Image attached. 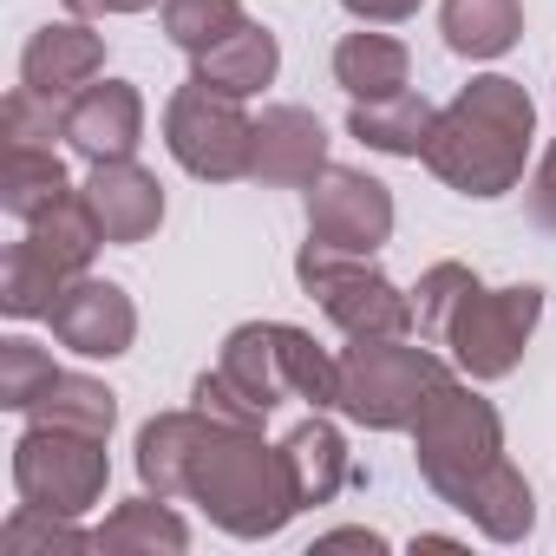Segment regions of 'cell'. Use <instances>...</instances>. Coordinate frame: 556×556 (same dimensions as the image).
<instances>
[{
  "instance_id": "cell-27",
  "label": "cell",
  "mask_w": 556,
  "mask_h": 556,
  "mask_svg": "<svg viewBox=\"0 0 556 556\" xmlns=\"http://www.w3.org/2000/svg\"><path fill=\"white\" fill-rule=\"evenodd\" d=\"M0 549H8V556H53V549L79 556V549H99V543H92V530H79V517L21 504L8 523H0Z\"/></svg>"
},
{
  "instance_id": "cell-10",
  "label": "cell",
  "mask_w": 556,
  "mask_h": 556,
  "mask_svg": "<svg viewBox=\"0 0 556 556\" xmlns=\"http://www.w3.org/2000/svg\"><path fill=\"white\" fill-rule=\"evenodd\" d=\"M308 236L328 242V249H348V255L387 249L393 242V190L367 170L328 164L308 184Z\"/></svg>"
},
{
  "instance_id": "cell-6",
  "label": "cell",
  "mask_w": 556,
  "mask_h": 556,
  "mask_svg": "<svg viewBox=\"0 0 556 556\" xmlns=\"http://www.w3.org/2000/svg\"><path fill=\"white\" fill-rule=\"evenodd\" d=\"M445 361L432 348H419L413 334H374V341H348L341 354V406L354 426L367 432H413V419L426 413V400L445 387Z\"/></svg>"
},
{
  "instance_id": "cell-11",
  "label": "cell",
  "mask_w": 556,
  "mask_h": 556,
  "mask_svg": "<svg viewBox=\"0 0 556 556\" xmlns=\"http://www.w3.org/2000/svg\"><path fill=\"white\" fill-rule=\"evenodd\" d=\"M53 341L73 348L79 361H118L138 341V308L118 282H99V275H79V282L53 302Z\"/></svg>"
},
{
  "instance_id": "cell-14",
  "label": "cell",
  "mask_w": 556,
  "mask_h": 556,
  "mask_svg": "<svg viewBox=\"0 0 556 556\" xmlns=\"http://www.w3.org/2000/svg\"><path fill=\"white\" fill-rule=\"evenodd\" d=\"M79 190H86V203H92V216L105 229V249H131V242L157 236V223H164V184L138 157L92 164V177Z\"/></svg>"
},
{
  "instance_id": "cell-29",
  "label": "cell",
  "mask_w": 556,
  "mask_h": 556,
  "mask_svg": "<svg viewBox=\"0 0 556 556\" xmlns=\"http://www.w3.org/2000/svg\"><path fill=\"white\" fill-rule=\"evenodd\" d=\"M53 374H60L53 354L34 348L27 334H8V341H0V406H8V413H27Z\"/></svg>"
},
{
  "instance_id": "cell-1",
  "label": "cell",
  "mask_w": 556,
  "mask_h": 556,
  "mask_svg": "<svg viewBox=\"0 0 556 556\" xmlns=\"http://www.w3.org/2000/svg\"><path fill=\"white\" fill-rule=\"evenodd\" d=\"M530 138H536V105L517 79L504 73H478L471 86H458L452 105H439L432 131H426V151L419 164L458 190V197H504L523 184V164H530Z\"/></svg>"
},
{
  "instance_id": "cell-20",
  "label": "cell",
  "mask_w": 556,
  "mask_h": 556,
  "mask_svg": "<svg viewBox=\"0 0 556 556\" xmlns=\"http://www.w3.org/2000/svg\"><path fill=\"white\" fill-rule=\"evenodd\" d=\"M439 34L458 60H504L523 40V0H439Z\"/></svg>"
},
{
  "instance_id": "cell-21",
  "label": "cell",
  "mask_w": 556,
  "mask_h": 556,
  "mask_svg": "<svg viewBox=\"0 0 556 556\" xmlns=\"http://www.w3.org/2000/svg\"><path fill=\"white\" fill-rule=\"evenodd\" d=\"M92 543L99 549H112V556H184L190 549V523L170 510V497H157V491H144V497H131V504H112V517L92 530Z\"/></svg>"
},
{
  "instance_id": "cell-23",
  "label": "cell",
  "mask_w": 556,
  "mask_h": 556,
  "mask_svg": "<svg viewBox=\"0 0 556 556\" xmlns=\"http://www.w3.org/2000/svg\"><path fill=\"white\" fill-rule=\"evenodd\" d=\"M79 184L66 177L53 144H8V177H0V210L14 223H40L47 210H60Z\"/></svg>"
},
{
  "instance_id": "cell-4",
  "label": "cell",
  "mask_w": 556,
  "mask_h": 556,
  "mask_svg": "<svg viewBox=\"0 0 556 556\" xmlns=\"http://www.w3.org/2000/svg\"><path fill=\"white\" fill-rule=\"evenodd\" d=\"M236 393L268 419L275 406L289 400H308L315 413L341 406V354L315 348L308 328H289V321H242L229 341H223V361H216Z\"/></svg>"
},
{
  "instance_id": "cell-15",
  "label": "cell",
  "mask_w": 556,
  "mask_h": 556,
  "mask_svg": "<svg viewBox=\"0 0 556 556\" xmlns=\"http://www.w3.org/2000/svg\"><path fill=\"white\" fill-rule=\"evenodd\" d=\"M99 73H105V34H92V21H79V14L40 27L21 53V86L40 99H60V105L73 92H86Z\"/></svg>"
},
{
  "instance_id": "cell-16",
  "label": "cell",
  "mask_w": 556,
  "mask_h": 556,
  "mask_svg": "<svg viewBox=\"0 0 556 556\" xmlns=\"http://www.w3.org/2000/svg\"><path fill=\"white\" fill-rule=\"evenodd\" d=\"M73 282H79V268H73L40 229H27V236L8 249V268H0V315H8V321H47L53 302H60Z\"/></svg>"
},
{
  "instance_id": "cell-5",
  "label": "cell",
  "mask_w": 556,
  "mask_h": 556,
  "mask_svg": "<svg viewBox=\"0 0 556 556\" xmlns=\"http://www.w3.org/2000/svg\"><path fill=\"white\" fill-rule=\"evenodd\" d=\"M413 458H419V478L452 504L465 510L471 491L504 465V419L484 393H471V380H445L426 413L413 419Z\"/></svg>"
},
{
  "instance_id": "cell-33",
  "label": "cell",
  "mask_w": 556,
  "mask_h": 556,
  "mask_svg": "<svg viewBox=\"0 0 556 556\" xmlns=\"http://www.w3.org/2000/svg\"><path fill=\"white\" fill-rule=\"evenodd\" d=\"M341 8L361 21V27H400L419 14V0H341Z\"/></svg>"
},
{
  "instance_id": "cell-34",
  "label": "cell",
  "mask_w": 556,
  "mask_h": 556,
  "mask_svg": "<svg viewBox=\"0 0 556 556\" xmlns=\"http://www.w3.org/2000/svg\"><path fill=\"white\" fill-rule=\"evenodd\" d=\"M315 549H387V536H380V530H361V523H348V530H328Z\"/></svg>"
},
{
  "instance_id": "cell-36",
  "label": "cell",
  "mask_w": 556,
  "mask_h": 556,
  "mask_svg": "<svg viewBox=\"0 0 556 556\" xmlns=\"http://www.w3.org/2000/svg\"><path fill=\"white\" fill-rule=\"evenodd\" d=\"M413 549H458V536H432L426 530V536H413Z\"/></svg>"
},
{
  "instance_id": "cell-28",
  "label": "cell",
  "mask_w": 556,
  "mask_h": 556,
  "mask_svg": "<svg viewBox=\"0 0 556 556\" xmlns=\"http://www.w3.org/2000/svg\"><path fill=\"white\" fill-rule=\"evenodd\" d=\"M242 21H249L242 0H164V34H170V47H184L190 60L210 53L216 40H229Z\"/></svg>"
},
{
  "instance_id": "cell-9",
  "label": "cell",
  "mask_w": 556,
  "mask_h": 556,
  "mask_svg": "<svg viewBox=\"0 0 556 556\" xmlns=\"http://www.w3.org/2000/svg\"><path fill=\"white\" fill-rule=\"evenodd\" d=\"M164 144L197 184H236L255 164V118L242 112V99L190 79L164 105Z\"/></svg>"
},
{
  "instance_id": "cell-26",
  "label": "cell",
  "mask_w": 556,
  "mask_h": 556,
  "mask_svg": "<svg viewBox=\"0 0 556 556\" xmlns=\"http://www.w3.org/2000/svg\"><path fill=\"white\" fill-rule=\"evenodd\" d=\"M465 517H471L491 543H523V536L536 530V497H530V478L504 458V465H497V471L471 491Z\"/></svg>"
},
{
  "instance_id": "cell-22",
  "label": "cell",
  "mask_w": 556,
  "mask_h": 556,
  "mask_svg": "<svg viewBox=\"0 0 556 556\" xmlns=\"http://www.w3.org/2000/svg\"><path fill=\"white\" fill-rule=\"evenodd\" d=\"M406 79H413V53L393 40V34H348L341 47H334V86L361 105V99H393V92H406Z\"/></svg>"
},
{
  "instance_id": "cell-18",
  "label": "cell",
  "mask_w": 556,
  "mask_h": 556,
  "mask_svg": "<svg viewBox=\"0 0 556 556\" xmlns=\"http://www.w3.org/2000/svg\"><path fill=\"white\" fill-rule=\"evenodd\" d=\"M282 458H289V478H295V497H302V510H315V504H334V497H341V484L354 478L348 439H341V426H328L321 413H315V419H302V426L282 439Z\"/></svg>"
},
{
  "instance_id": "cell-12",
  "label": "cell",
  "mask_w": 556,
  "mask_h": 556,
  "mask_svg": "<svg viewBox=\"0 0 556 556\" xmlns=\"http://www.w3.org/2000/svg\"><path fill=\"white\" fill-rule=\"evenodd\" d=\"M66 144L86 164H118L138 157L144 144V99L131 79H92L86 92L66 99Z\"/></svg>"
},
{
  "instance_id": "cell-7",
  "label": "cell",
  "mask_w": 556,
  "mask_h": 556,
  "mask_svg": "<svg viewBox=\"0 0 556 556\" xmlns=\"http://www.w3.org/2000/svg\"><path fill=\"white\" fill-rule=\"evenodd\" d=\"M295 282L315 295V308L348 334V341H374V334H413L419 315H413V295L400 282L367 262V255H348V249H328V242H302L295 255Z\"/></svg>"
},
{
  "instance_id": "cell-35",
  "label": "cell",
  "mask_w": 556,
  "mask_h": 556,
  "mask_svg": "<svg viewBox=\"0 0 556 556\" xmlns=\"http://www.w3.org/2000/svg\"><path fill=\"white\" fill-rule=\"evenodd\" d=\"M66 8L79 21H99V14H144V8H157V0H66Z\"/></svg>"
},
{
  "instance_id": "cell-30",
  "label": "cell",
  "mask_w": 556,
  "mask_h": 556,
  "mask_svg": "<svg viewBox=\"0 0 556 556\" xmlns=\"http://www.w3.org/2000/svg\"><path fill=\"white\" fill-rule=\"evenodd\" d=\"M0 131H8V144H53V138H66V105L14 86L8 105H0Z\"/></svg>"
},
{
  "instance_id": "cell-2",
  "label": "cell",
  "mask_w": 556,
  "mask_h": 556,
  "mask_svg": "<svg viewBox=\"0 0 556 556\" xmlns=\"http://www.w3.org/2000/svg\"><path fill=\"white\" fill-rule=\"evenodd\" d=\"M419 334L452 354L465 380H504L517 374L536 321H543V289H484L465 262H432L413 289Z\"/></svg>"
},
{
  "instance_id": "cell-17",
  "label": "cell",
  "mask_w": 556,
  "mask_h": 556,
  "mask_svg": "<svg viewBox=\"0 0 556 556\" xmlns=\"http://www.w3.org/2000/svg\"><path fill=\"white\" fill-rule=\"evenodd\" d=\"M275 73H282V47H275V34L255 27V21H242L229 40H216L210 53L190 60V79H203V86H216L229 99H255L262 86H275Z\"/></svg>"
},
{
  "instance_id": "cell-24",
  "label": "cell",
  "mask_w": 556,
  "mask_h": 556,
  "mask_svg": "<svg viewBox=\"0 0 556 556\" xmlns=\"http://www.w3.org/2000/svg\"><path fill=\"white\" fill-rule=\"evenodd\" d=\"M27 419L112 439V426H118V393H112L105 380H92V374H66V367H60V374L40 387V400L27 406Z\"/></svg>"
},
{
  "instance_id": "cell-8",
  "label": "cell",
  "mask_w": 556,
  "mask_h": 556,
  "mask_svg": "<svg viewBox=\"0 0 556 556\" xmlns=\"http://www.w3.org/2000/svg\"><path fill=\"white\" fill-rule=\"evenodd\" d=\"M105 484H112V458H105L99 432L27 419V432L14 439V491H21V504L86 517L105 497Z\"/></svg>"
},
{
  "instance_id": "cell-25",
  "label": "cell",
  "mask_w": 556,
  "mask_h": 556,
  "mask_svg": "<svg viewBox=\"0 0 556 556\" xmlns=\"http://www.w3.org/2000/svg\"><path fill=\"white\" fill-rule=\"evenodd\" d=\"M197 419H203L197 406L144 419V432H138V484L144 491L184 497V465H190V445H197Z\"/></svg>"
},
{
  "instance_id": "cell-31",
  "label": "cell",
  "mask_w": 556,
  "mask_h": 556,
  "mask_svg": "<svg viewBox=\"0 0 556 556\" xmlns=\"http://www.w3.org/2000/svg\"><path fill=\"white\" fill-rule=\"evenodd\" d=\"M190 406H197V413H210V419H229V426H262V413L236 393V380H229L223 367H216V374H197Z\"/></svg>"
},
{
  "instance_id": "cell-32",
  "label": "cell",
  "mask_w": 556,
  "mask_h": 556,
  "mask_svg": "<svg viewBox=\"0 0 556 556\" xmlns=\"http://www.w3.org/2000/svg\"><path fill=\"white\" fill-rule=\"evenodd\" d=\"M530 216H536V229L556 236V138H549V151L536 157V177H530Z\"/></svg>"
},
{
  "instance_id": "cell-3",
  "label": "cell",
  "mask_w": 556,
  "mask_h": 556,
  "mask_svg": "<svg viewBox=\"0 0 556 556\" xmlns=\"http://www.w3.org/2000/svg\"><path fill=\"white\" fill-rule=\"evenodd\" d=\"M184 497L203 504V517L242 543H262L275 530H289L302 510L295 478L282 445H268L262 426H229V419H197V445L184 465Z\"/></svg>"
},
{
  "instance_id": "cell-13",
  "label": "cell",
  "mask_w": 556,
  "mask_h": 556,
  "mask_svg": "<svg viewBox=\"0 0 556 556\" xmlns=\"http://www.w3.org/2000/svg\"><path fill=\"white\" fill-rule=\"evenodd\" d=\"M328 170V125L308 105H268L255 118V164L249 177L262 190H308Z\"/></svg>"
},
{
  "instance_id": "cell-19",
  "label": "cell",
  "mask_w": 556,
  "mask_h": 556,
  "mask_svg": "<svg viewBox=\"0 0 556 556\" xmlns=\"http://www.w3.org/2000/svg\"><path fill=\"white\" fill-rule=\"evenodd\" d=\"M432 118H439V105L406 86V92H393V99H361V105L348 112V138H361V144L380 151V157H419Z\"/></svg>"
}]
</instances>
